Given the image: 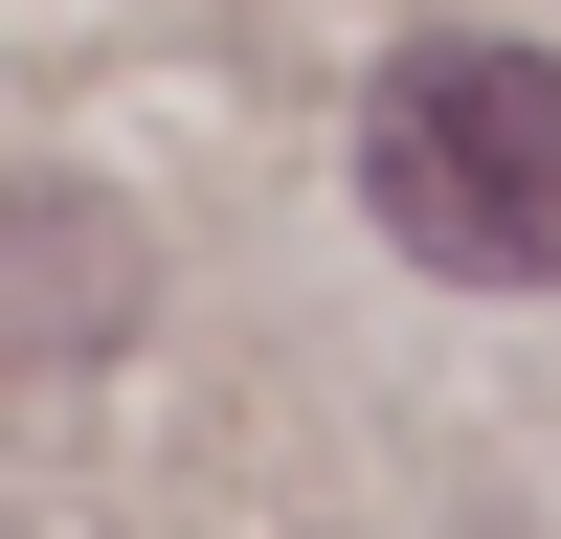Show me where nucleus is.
<instances>
[{
    "instance_id": "obj_1",
    "label": "nucleus",
    "mask_w": 561,
    "mask_h": 539,
    "mask_svg": "<svg viewBox=\"0 0 561 539\" xmlns=\"http://www.w3.org/2000/svg\"><path fill=\"white\" fill-rule=\"evenodd\" d=\"M359 203L449 293H561V45H404L359 113Z\"/></svg>"
}]
</instances>
